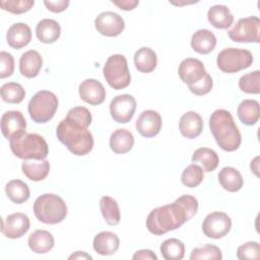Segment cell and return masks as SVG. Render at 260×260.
<instances>
[{
	"label": "cell",
	"instance_id": "cell-14",
	"mask_svg": "<svg viewBox=\"0 0 260 260\" xmlns=\"http://www.w3.org/2000/svg\"><path fill=\"white\" fill-rule=\"evenodd\" d=\"M29 226L28 216L21 212H15L2 218L1 233L8 239H18L27 233Z\"/></svg>",
	"mask_w": 260,
	"mask_h": 260
},
{
	"label": "cell",
	"instance_id": "cell-1",
	"mask_svg": "<svg viewBox=\"0 0 260 260\" xmlns=\"http://www.w3.org/2000/svg\"><path fill=\"white\" fill-rule=\"evenodd\" d=\"M198 211V200L192 195H182L173 203L152 209L146 217V228L155 236L179 229Z\"/></svg>",
	"mask_w": 260,
	"mask_h": 260
},
{
	"label": "cell",
	"instance_id": "cell-37",
	"mask_svg": "<svg viewBox=\"0 0 260 260\" xmlns=\"http://www.w3.org/2000/svg\"><path fill=\"white\" fill-rule=\"evenodd\" d=\"M239 87L246 93L258 94L260 92V71L255 70L241 76Z\"/></svg>",
	"mask_w": 260,
	"mask_h": 260
},
{
	"label": "cell",
	"instance_id": "cell-4",
	"mask_svg": "<svg viewBox=\"0 0 260 260\" xmlns=\"http://www.w3.org/2000/svg\"><path fill=\"white\" fill-rule=\"evenodd\" d=\"M12 153L21 159L44 160L49 153V146L43 136L23 132L9 139Z\"/></svg>",
	"mask_w": 260,
	"mask_h": 260
},
{
	"label": "cell",
	"instance_id": "cell-6",
	"mask_svg": "<svg viewBox=\"0 0 260 260\" xmlns=\"http://www.w3.org/2000/svg\"><path fill=\"white\" fill-rule=\"evenodd\" d=\"M58 109V99L49 90L38 91L29 101L27 111L30 119L40 124L49 122Z\"/></svg>",
	"mask_w": 260,
	"mask_h": 260
},
{
	"label": "cell",
	"instance_id": "cell-24",
	"mask_svg": "<svg viewBox=\"0 0 260 260\" xmlns=\"http://www.w3.org/2000/svg\"><path fill=\"white\" fill-rule=\"evenodd\" d=\"M36 35L40 42L44 44H52L59 39L61 35V26L54 19L44 18L38 22Z\"/></svg>",
	"mask_w": 260,
	"mask_h": 260
},
{
	"label": "cell",
	"instance_id": "cell-47",
	"mask_svg": "<svg viewBox=\"0 0 260 260\" xmlns=\"http://www.w3.org/2000/svg\"><path fill=\"white\" fill-rule=\"evenodd\" d=\"M69 259H92V257L84 251H77L69 256Z\"/></svg>",
	"mask_w": 260,
	"mask_h": 260
},
{
	"label": "cell",
	"instance_id": "cell-25",
	"mask_svg": "<svg viewBox=\"0 0 260 260\" xmlns=\"http://www.w3.org/2000/svg\"><path fill=\"white\" fill-rule=\"evenodd\" d=\"M208 21L216 28L226 29L234 22V15L225 5H213L207 12Z\"/></svg>",
	"mask_w": 260,
	"mask_h": 260
},
{
	"label": "cell",
	"instance_id": "cell-26",
	"mask_svg": "<svg viewBox=\"0 0 260 260\" xmlns=\"http://www.w3.org/2000/svg\"><path fill=\"white\" fill-rule=\"evenodd\" d=\"M134 145L133 134L126 129L115 130L110 137V147L117 154H123L132 149Z\"/></svg>",
	"mask_w": 260,
	"mask_h": 260
},
{
	"label": "cell",
	"instance_id": "cell-32",
	"mask_svg": "<svg viewBox=\"0 0 260 260\" xmlns=\"http://www.w3.org/2000/svg\"><path fill=\"white\" fill-rule=\"evenodd\" d=\"M100 209L105 221L109 225H117L120 222V208L114 198L110 196H103L100 200Z\"/></svg>",
	"mask_w": 260,
	"mask_h": 260
},
{
	"label": "cell",
	"instance_id": "cell-30",
	"mask_svg": "<svg viewBox=\"0 0 260 260\" xmlns=\"http://www.w3.org/2000/svg\"><path fill=\"white\" fill-rule=\"evenodd\" d=\"M237 114L243 124L247 126L255 125L260 117L259 103L255 100H244L238 106Z\"/></svg>",
	"mask_w": 260,
	"mask_h": 260
},
{
	"label": "cell",
	"instance_id": "cell-48",
	"mask_svg": "<svg viewBox=\"0 0 260 260\" xmlns=\"http://www.w3.org/2000/svg\"><path fill=\"white\" fill-rule=\"evenodd\" d=\"M258 159H259V157L256 156V157L253 159V161H251V165H250L251 170L254 172V174H255L256 176H258V162H257Z\"/></svg>",
	"mask_w": 260,
	"mask_h": 260
},
{
	"label": "cell",
	"instance_id": "cell-18",
	"mask_svg": "<svg viewBox=\"0 0 260 260\" xmlns=\"http://www.w3.org/2000/svg\"><path fill=\"white\" fill-rule=\"evenodd\" d=\"M179 129L184 137L194 139L198 137L203 130V120L198 113L189 111L181 117Z\"/></svg>",
	"mask_w": 260,
	"mask_h": 260
},
{
	"label": "cell",
	"instance_id": "cell-34",
	"mask_svg": "<svg viewBox=\"0 0 260 260\" xmlns=\"http://www.w3.org/2000/svg\"><path fill=\"white\" fill-rule=\"evenodd\" d=\"M160 254L166 260H181L185 256L184 243L175 238L168 239L160 244Z\"/></svg>",
	"mask_w": 260,
	"mask_h": 260
},
{
	"label": "cell",
	"instance_id": "cell-2",
	"mask_svg": "<svg viewBox=\"0 0 260 260\" xmlns=\"http://www.w3.org/2000/svg\"><path fill=\"white\" fill-rule=\"evenodd\" d=\"M56 135L70 152L78 156L89 153L93 147L91 132L82 124L67 117L58 124Z\"/></svg>",
	"mask_w": 260,
	"mask_h": 260
},
{
	"label": "cell",
	"instance_id": "cell-31",
	"mask_svg": "<svg viewBox=\"0 0 260 260\" xmlns=\"http://www.w3.org/2000/svg\"><path fill=\"white\" fill-rule=\"evenodd\" d=\"M192 161L194 164H200L203 172L210 173L217 168L219 158L213 149L208 147H200L194 151L192 155Z\"/></svg>",
	"mask_w": 260,
	"mask_h": 260
},
{
	"label": "cell",
	"instance_id": "cell-11",
	"mask_svg": "<svg viewBox=\"0 0 260 260\" xmlns=\"http://www.w3.org/2000/svg\"><path fill=\"white\" fill-rule=\"evenodd\" d=\"M136 106V100L133 95L128 93L119 94L110 104L111 117L117 123L126 124L133 118Z\"/></svg>",
	"mask_w": 260,
	"mask_h": 260
},
{
	"label": "cell",
	"instance_id": "cell-28",
	"mask_svg": "<svg viewBox=\"0 0 260 260\" xmlns=\"http://www.w3.org/2000/svg\"><path fill=\"white\" fill-rule=\"evenodd\" d=\"M21 170L27 179L39 182L49 175L50 164L47 159L40 161H36V159H24L21 164Z\"/></svg>",
	"mask_w": 260,
	"mask_h": 260
},
{
	"label": "cell",
	"instance_id": "cell-35",
	"mask_svg": "<svg viewBox=\"0 0 260 260\" xmlns=\"http://www.w3.org/2000/svg\"><path fill=\"white\" fill-rule=\"evenodd\" d=\"M1 98L8 104H19L25 96V90L17 82H7L0 87Z\"/></svg>",
	"mask_w": 260,
	"mask_h": 260
},
{
	"label": "cell",
	"instance_id": "cell-44",
	"mask_svg": "<svg viewBox=\"0 0 260 260\" xmlns=\"http://www.w3.org/2000/svg\"><path fill=\"white\" fill-rule=\"evenodd\" d=\"M44 4L48 10H50L54 13H60V12L66 10V8L69 5V1L68 0H57V1L45 0Z\"/></svg>",
	"mask_w": 260,
	"mask_h": 260
},
{
	"label": "cell",
	"instance_id": "cell-16",
	"mask_svg": "<svg viewBox=\"0 0 260 260\" xmlns=\"http://www.w3.org/2000/svg\"><path fill=\"white\" fill-rule=\"evenodd\" d=\"M78 92L80 99L91 106L101 105L106 99V89L104 85L93 78H88L82 81L78 87Z\"/></svg>",
	"mask_w": 260,
	"mask_h": 260
},
{
	"label": "cell",
	"instance_id": "cell-17",
	"mask_svg": "<svg viewBox=\"0 0 260 260\" xmlns=\"http://www.w3.org/2000/svg\"><path fill=\"white\" fill-rule=\"evenodd\" d=\"M26 122L21 112L7 111L1 117V131L5 138L10 139L25 132Z\"/></svg>",
	"mask_w": 260,
	"mask_h": 260
},
{
	"label": "cell",
	"instance_id": "cell-23",
	"mask_svg": "<svg viewBox=\"0 0 260 260\" xmlns=\"http://www.w3.org/2000/svg\"><path fill=\"white\" fill-rule=\"evenodd\" d=\"M216 46V38L214 34L208 29L202 28L195 31L191 38L192 49L199 54H209Z\"/></svg>",
	"mask_w": 260,
	"mask_h": 260
},
{
	"label": "cell",
	"instance_id": "cell-5",
	"mask_svg": "<svg viewBox=\"0 0 260 260\" xmlns=\"http://www.w3.org/2000/svg\"><path fill=\"white\" fill-rule=\"evenodd\" d=\"M32 208L37 219L47 224H56L63 221L68 212L65 201L60 196L52 193L39 196Z\"/></svg>",
	"mask_w": 260,
	"mask_h": 260
},
{
	"label": "cell",
	"instance_id": "cell-20",
	"mask_svg": "<svg viewBox=\"0 0 260 260\" xmlns=\"http://www.w3.org/2000/svg\"><path fill=\"white\" fill-rule=\"evenodd\" d=\"M43 66V58L36 50H28L19 59V71L26 78L38 76Z\"/></svg>",
	"mask_w": 260,
	"mask_h": 260
},
{
	"label": "cell",
	"instance_id": "cell-10",
	"mask_svg": "<svg viewBox=\"0 0 260 260\" xmlns=\"http://www.w3.org/2000/svg\"><path fill=\"white\" fill-rule=\"evenodd\" d=\"M232 229L231 217L221 211H214L206 215L202 223L203 234L210 239H220L226 236Z\"/></svg>",
	"mask_w": 260,
	"mask_h": 260
},
{
	"label": "cell",
	"instance_id": "cell-27",
	"mask_svg": "<svg viewBox=\"0 0 260 260\" xmlns=\"http://www.w3.org/2000/svg\"><path fill=\"white\" fill-rule=\"evenodd\" d=\"M217 178L220 186L229 192H238L244 184L241 173L233 167L222 168L219 171Z\"/></svg>",
	"mask_w": 260,
	"mask_h": 260
},
{
	"label": "cell",
	"instance_id": "cell-21",
	"mask_svg": "<svg viewBox=\"0 0 260 260\" xmlns=\"http://www.w3.org/2000/svg\"><path fill=\"white\" fill-rule=\"evenodd\" d=\"M92 246L98 254L102 256H109L117 252L120 246V240L116 234L104 231L94 237Z\"/></svg>",
	"mask_w": 260,
	"mask_h": 260
},
{
	"label": "cell",
	"instance_id": "cell-39",
	"mask_svg": "<svg viewBox=\"0 0 260 260\" xmlns=\"http://www.w3.org/2000/svg\"><path fill=\"white\" fill-rule=\"evenodd\" d=\"M35 5L34 0H1L0 6L3 10L14 14H21L29 11Z\"/></svg>",
	"mask_w": 260,
	"mask_h": 260
},
{
	"label": "cell",
	"instance_id": "cell-43",
	"mask_svg": "<svg viewBox=\"0 0 260 260\" xmlns=\"http://www.w3.org/2000/svg\"><path fill=\"white\" fill-rule=\"evenodd\" d=\"M212 86H213L212 78L207 73L205 75V77L200 82H198L197 84L189 87V89L192 93H194L196 95H204V94H207L212 89Z\"/></svg>",
	"mask_w": 260,
	"mask_h": 260
},
{
	"label": "cell",
	"instance_id": "cell-46",
	"mask_svg": "<svg viewBox=\"0 0 260 260\" xmlns=\"http://www.w3.org/2000/svg\"><path fill=\"white\" fill-rule=\"evenodd\" d=\"M112 3L118 6L121 10H126V11L134 9L139 4L137 0H120V1L112 0Z\"/></svg>",
	"mask_w": 260,
	"mask_h": 260
},
{
	"label": "cell",
	"instance_id": "cell-33",
	"mask_svg": "<svg viewBox=\"0 0 260 260\" xmlns=\"http://www.w3.org/2000/svg\"><path fill=\"white\" fill-rule=\"evenodd\" d=\"M5 193L7 197L16 204H21L27 201L30 195L29 188L26 183L21 180H11L5 185Z\"/></svg>",
	"mask_w": 260,
	"mask_h": 260
},
{
	"label": "cell",
	"instance_id": "cell-12",
	"mask_svg": "<svg viewBox=\"0 0 260 260\" xmlns=\"http://www.w3.org/2000/svg\"><path fill=\"white\" fill-rule=\"evenodd\" d=\"M94 26L98 32L106 37H117L125 28L122 16L113 11L100 13L94 19Z\"/></svg>",
	"mask_w": 260,
	"mask_h": 260
},
{
	"label": "cell",
	"instance_id": "cell-42",
	"mask_svg": "<svg viewBox=\"0 0 260 260\" xmlns=\"http://www.w3.org/2000/svg\"><path fill=\"white\" fill-rule=\"evenodd\" d=\"M14 71V58L5 51L0 52V78H6L12 75Z\"/></svg>",
	"mask_w": 260,
	"mask_h": 260
},
{
	"label": "cell",
	"instance_id": "cell-8",
	"mask_svg": "<svg viewBox=\"0 0 260 260\" xmlns=\"http://www.w3.org/2000/svg\"><path fill=\"white\" fill-rule=\"evenodd\" d=\"M253 55L246 49L225 48L217 55L216 64L224 73H236L250 67Z\"/></svg>",
	"mask_w": 260,
	"mask_h": 260
},
{
	"label": "cell",
	"instance_id": "cell-38",
	"mask_svg": "<svg viewBox=\"0 0 260 260\" xmlns=\"http://www.w3.org/2000/svg\"><path fill=\"white\" fill-rule=\"evenodd\" d=\"M191 260H200V259H208V260H220L222 259V254L220 249L211 244H207L200 248H195L192 250L190 254Z\"/></svg>",
	"mask_w": 260,
	"mask_h": 260
},
{
	"label": "cell",
	"instance_id": "cell-41",
	"mask_svg": "<svg viewBox=\"0 0 260 260\" xmlns=\"http://www.w3.org/2000/svg\"><path fill=\"white\" fill-rule=\"evenodd\" d=\"M66 117L82 124L86 128L89 127V125L91 124V121H92V117H91L89 110L84 107H81V106L74 107V108L70 109L68 111Z\"/></svg>",
	"mask_w": 260,
	"mask_h": 260
},
{
	"label": "cell",
	"instance_id": "cell-40",
	"mask_svg": "<svg viewBox=\"0 0 260 260\" xmlns=\"http://www.w3.org/2000/svg\"><path fill=\"white\" fill-rule=\"evenodd\" d=\"M237 257L240 260H251L260 258V246L257 242H247L237 250Z\"/></svg>",
	"mask_w": 260,
	"mask_h": 260
},
{
	"label": "cell",
	"instance_id": "cell-45",
	"mask_svg": "<svg viewBox=\"0 0 260 260\" xmlns=\"http://www.w3.org/2000/svg\"><path fill=\"white\" fill-rule=\"evenodd\" d=\"M132 259H143V260H157V256L149 249L138 250L132 256Z\"/></svg>",
	"mask_w": 260,
	"mask_h": 260
},
{
	"label": "cell",
	"instance_id": "cell-7",
	"mask_svg": "<svg viewBox=\"0 0 260 260\" xmlns=\"http://www.w3.org/2000/svg\"><path fill=\"white\" fill-rule=\"evenodd\" d=\"M103 73L108 84L114 89H123L130 84L131 76L128 63L123 55L110 56L103 68Z\"/></svg>",
	"mask_w": 260,
	"mask_h": 260
},
{
	"label": "cell",
	"instance_id": "cell-19",
	"mask_svg": "<svg viewBox=\"0 0 260 260\" xmlns=\"http://www.w3.org/2000/svg\"><path fill=\"white\" fill-rule=\"evenodd\" d=\"M7 44L16 50H19L29 44L31 41L30 27L23 22L13 23L6 34Z\"/></svg>",
	"mask_w": 260,
	"mask_h": 260
},
{
	"label": "cell",
	"instance_id": "cell-29",
	"mask_svg": "<svg viewBox=\"0 0 260 260\" xmlns=\"http://www.w3.org/2000/svg\"><path fill=\"white\" fill-rule=\"evenodd\" d=\"M134 64L139 72H152L157 65V57L155 52L148 47L138 49L134 55Z\"/></svg>",
	"mask_w": 260,
	"mask_h": 260
},
{
	"label": "cell",
	"instance_id": "cell-9",
	"mask_svg": "<svg viewBox=\"0 0 260 260\" xmlns=\"http://www.w3.org/2000/svg\"><path fill=\"white\" fill-rule=\"evenodd\" d=\"M229 37L237 43H259L260 19L254 15L240 18L229 31Z\"/></svg>",
	"mask_w": 260,
	"mask_h": 260
},
{
	"label": "cell",
	"instance_id": "cell-36",
	"mask_svg": "<svg viewBox=\"0 0 260 260\" xmlns=\"http://www.w3.org/2000/svg\"><path fill=\"white\" fill-rule=\"evenodd\" d=\"M203 179H204L203 170L201 167H199L196 164H192L187 168H185L181 176V181L183 185L189 188L197 187L198 185L201 184Z\"/></svg>",
	"mask_w": 260,
	"mask_h": 260
},
{
	"label": "cell",
	"instance_id": "cell-15",
	"mask_svg": "<svg viewBox=\"0 0 260 260\" xmlns=\"http://www.w3.org/2000/svg\"><path fill=\"white\" fill-rule=\"evenodd\" d=\"M135 126L141 136L145 138L154 137L161 129V117L156 111H143L136 120Z\"/></svg>",
	"mask_w": 260,
	"mask_h": 260
},
{
	"label": "cell",
	"instance_id": "cell-3",
	"mask_svg": "<svg viewBox=\"0 0 260 260\" xmlns=\"http://www.w3.org/2000/svg\"><path fill=\"white\" fill-rule=\"evenodd\" d=\"M209 128L217 145L225 151L237 150L242 137L232 114L223 109L215 110L209 118Z\"/></svg>",
	"mask_w": 260,
	"mask_h": 260
},
{
	"label": "cell",
	"instance_id": "cell-13",
	"mask_svg": "<svg viewBox=\"0 0 260 260\" xmlns=\"http://www.w3.org/2000/svg\"><path fill=\"white\" fill-rule=\"evenodd\" d=\"M178 74L181 80L191 87L200 82L207 74L203 63L195 58L184 59L178 68Z\"/></svg>",
	"mask_w": 260,
	"mask_h": 260
},
{
	"label": "cell",
	"instance_id": "cell-22",
	"mask_svg": "<svg viewBox=\"0 0 260 260\" xmlns=\"http://www.w3.org/2000/svg\"><path fill=\"white\" fill-rule=\"evenodd\" d=\"M27 244L32 252L37 254H46L54 247L55 240L50 232L37 230L29 235Z\"/></svg>",
	"mask_w": 260,
	"mask_h": 260
}]
</instances>
